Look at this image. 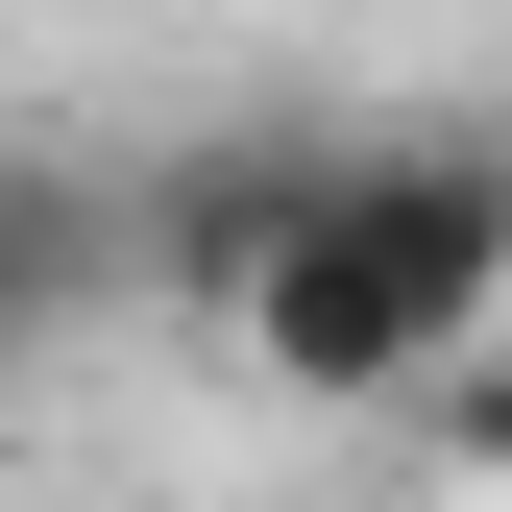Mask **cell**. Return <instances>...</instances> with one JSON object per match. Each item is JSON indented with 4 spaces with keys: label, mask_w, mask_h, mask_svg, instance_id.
Returning a JSON list of instances; mask_svg holds the SVG:
<instances>
[{
    "label": "cell",
    "mask_w": 512,
    "mask_h": 512,
    "mask_svg": "<svg viewBox=\"0 0 512 512\" xmlns=\"http://www.w3.org/2000/svg\"><path fill=\"white\" fill-rule=\"evenodd\" d=\"M439 439H464V488H512V342H464V366H439Z\"/></svg>",
    "instance_id": "obj_4"
},
{
    "label": "cell",
    "mask_w": 512,
    "mask_h": 512,
    "mask_svg": "<svg viewBox=\"0 0 512 512\" xmlns=\"http://www.w3.org/2000/svg\"><path fill=\"white\" fill-rule=\"evenodd\" d=\"M464 342H512V147L488 122H415V147H342V196L293 220V269L244 293V366L317 415H391Z\"/></svg>",
    "instance_id": "obj_1"
},
{
    "label": "cell",
    "mask_w": 512,
    "mask_h": 512,
    "mask_svg": "<svg viewBox=\"0 0 512 512\" xmlns=\"http://www.w3.org/2000/svg\"><path fill=\"white\" fill-rule=\"evenodd\" d=\"M98 293H122V196H98V171H49V147H0V366L74 342Z\"/></svg>",
    "instance_id": "obj_3"
},
{
    "label": "cell",
    "mask_w": 512,
    "mask_h": 512,
    "mask_svg": "<svg viewBox=\"0 0 512 512\" xmlns=\"http://www.w3.org/2000/svg\"><path fill=\"white\" fill-rule=\"evenodd\" d=\"M317 196H342V147H317V122H220V147H171L147 196H122V269H147L171 317H220V342H244V293L293 269Z\"/></svg>",
    "instance_id": "obj_2"
}]
</instances>
